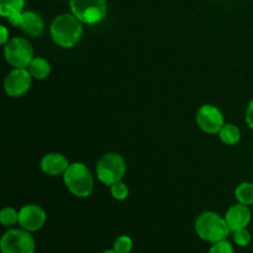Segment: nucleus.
Returning <instances> with one entry per match:
<instances>
[{"label": "nucleus", "mask_w": 253, "mask_h": 253, "mask_svg": "<svg viewBox=\"0 0 253 253\" xmlns=\"http://www.w3.org/2000/svg\"><path fill=\"white\" fill-rule=\"evenodd\" d=\"M17 27H20L29 36L37 37L43 32L44 22L41 15L37 14V12L22 11Z\"/></svg>", "instance_id": "nucleus-12"}, {"label": "nucleus", "mask_w": 253, "mask_h": 253, "mask_svg": "<svg viewBox=\"0 0 253 253\" xmlns=\"http://www.w3.org/2000/svg\"><path fill=\"white\" fill-rule=\"evenodd\" d=\"M101 253H118L115 251V250H105V251H103Z\"/></svg>", "instance_id": "nucleus-25"}, {"label": "nucleus", "mask_w": 253, "mask_h": 253, "mask_svg": "<svg viewBox=\"0 0 253 253\" xmlns=\"http://www.w3.org/2000/svg\"><path fill=\"white\" fill-rule=\"evenodd\" d=\"M5 59L14 68H27L34 59V49L31 43L22 37L9 40L4 47Z\"/></svg>", "instance_id": "nucleus-7"}, {"label": "nucleus", "mask_w": 253, "mask_h": 253, "mask_svg": "<svg viewBox=\"0 0 253 253\" xmlns=\"http://www.w3.org/2000/svg\"><path fill=\"white\" fill-rule=\"evenodd\" d=\"M24 6L25 0H0V15L6 17L11 25L17 26Z\"/></svg>", "instance_id": "nucleus-14"}, {"label": "nucleus", "mask_w": 253, "mask_h": 253, "mask_svg": "<svg viewBox=\"0 0 253 253\" xmlns=\"http://www.w3.org/2000/svg\"><path fill=\"white\" fill-rule=\"evenodd\" d=\"M111 195L116 200H125L128 197V188L124 182H118L110 187Z\"/></svg>", "instance_id": "nucleus-20"}, {"label": "nucleus", "mask_w": 253, "mask_h": 253, "mask_svg": "<svg viewBox=\"0 0 253 253\" xmlns=\"http://www.w3.org/2000/svg\"><path fill=\"white\" fill-rule=\"evenodd\" d=\"M208 253H235V250L231 242L227 240H222V241L212 244Z\"/></svg>", "instance_id": "nucleus-22"}, {"label": "nucleus", "mask_w": 253, "mask_h": 253, "mask_svg": "<svg viewBox=\"0 0 253 253\" xmlns=\"http://www.w3.org/2000/svg\"><path fill=\"white\" fill-rule=\"evenodd\" d=\"M69 167V162L61 153H47L41 160V169L46 174L56 177V175L64 174L67 168Z\"/></svg>", "instance_id": "nucleus-13"}, {"label": "nucleus", "mask_w": 253, "mask_h": 253, "mask_svg": "<svg viewBox=\"0 0 253 253\" xmlns=\"http://www.w3.org/2000/svg\"><path fill=\"white\" fill-rule=\"evenodd\" d=\"M126 173V162L119 153H105L96 163V177L104 185L120 182Z\"/></svg>", "instance_id": "nucleus-4"}, {"label": "nucleus", "mask_w": 253, "mask_h": 253, "mask_svg": "<svg viewBox=\"0 0 253 253\" xmlns=\"http://www.w3.org/2000/svg\"><path fill=\"white\" fill-rule=\"evenodd\" d=\"M246 123L250 126V128L253 130V99L250 101L249 106H247L246 110Z\"/></svg>", "instance_id": "nucleus-23"}, {"label": "nucleus", "mask_w": 253, "mask_h": 253, "mask_svg": "<svg viewBox=\"0 0 253 253\" xmlns=\"http://www.w3.org/2000/svg\"><path fill=\"white\" fill-rule=\"evenodd\" d=\"M220 140L227 146H234L241 140V132L240 128L234 124H225L219 132Z\"/></svg>", "instance_id": "nucleus-16"}, {"label": "nucleus", "mask_w": 253, "mask_h": 253, "mask_svg": "<svg viewBox=\"0 0 253 253\" xmlns=\"http://www.w3.org/2000/svg\"><path fill=\"white\" fill-rule=\"evenodd\" d=\"M235 198L237 203L245 205H253V183L244 182L235 189Z\"/></svg>", "instance_id": "nucleus-17"}, {"label": "nucleus", "mask_w": 253, "mask_h": 253, "mask_svg": "<svg viewBox=\"0 0 253 253\" xmlns=\"http://www.w3.org/2000/svg\"><path fill=\"white\" fill-rule=\"evenodd\" d=\"M71 11L83 24H98L106 16V0H69Z\"/></svg>", "instance_id": "nucleus-5"}, {"label": "nucleus", "mask_w": 253, "mask_h": 253, "mask_svg": "<svg viewBox=\"0 0 253 253\" xmlns=\"http://www.w3.org/2000/svg\"><path fill=\"white\" fill-rule=\"evenodd\" d=\"M195 120H197V125L199 126L200 130L210 133V135L219 133L222 126L225 125L221 111L216 106L210 105V104L200 106L197 116H195Z\"/></svg>", "instance_id": "nucleus-8"}, {"label": "nucleus", "mask_w": 253, "mask_h": 253, "mask_svg": "<svg viewBox=\"0 0 253 253\" xmlns=\"http://www.w3.org/2000/svg\"><path fill=\"white\" fill-rule=\"evenodd\" d=\"M0 32H1V35H0V43L5 46L9 42V32H7V29L4 25L0 26Z\"/></svg>", "instance_id": "nucleus-24"}, {"label": "nucleus", "mask_w": 253, "mask_h": 253, "mask_svg": "<svg viewBox=\"0 0 253 253\" xmlns=\"http://www.w3.org/2000/svg\"><path fill=\"white\" fill-rule=\"evenodd\" d=\"M49 32L57 46L71 48L82 37L83 26L81 20L77 19L73 14H62L54 17Z\"/></svg>", "instance_id": "nucleus-1"}, {"label": "nucleus", "mask_w": 253, "mask_h": 253, "mask_svg": "<svg viewBox=\"0 0 253 253\" xmlns=\"http://www.w3.org/2000/svg\"><path fill=\"white\" fill-rule=\"evenodd\" d=\"M0 222L5 227H10L14 226L15 224H19V211H16L14 208H4L0 211Z\"/></svg>", "instance_id": "nucleus-18"}, {"label": "nucleus", "mask_w": 253, "mask_h": 253, "mask_svg": "<svg viewBox=\"0 0 253 253\" xmlns=\"http://www.w3.org/2000/svg\"><path fill=\"white\" fill-rule=\"evenodd\" d=\"M194 229L198 236L209 244L226 240L230 234L225 217L220 216L214 211L202 212L195 220Z\"/></svg>", "instance_id": "nucleus-2"}, {"label": "nucleus", "mask_w": 253, "mask_h": 253, "mask_svg": "<svg viewBox=\"0 0 253 253\" xmlns=\"http://www.w3.org/2000/svg\"><path fill=\"white\" fill-rule=\"evenodd\" d=\"M133 249V241L130 236H119L114 242L113 250H115L118 253H131Z\"/></svg>", "instance_id": "nucleus-19"}, {"label": "nucleus", "mask_w": 253, "mask_h": 253, "mask_svg": "<svg viewBox=\"0 0 253 253\" xmlns=\"http://www.w3.org/2000/svg\"><path fill=\"white\" fill-rule=\"evenodd\" d=\"M251 234L247 229L237 230L234 232V242L240 247H246L251 244Z\"/></svg>", "instance_id": "nucleus-21"}, {"label": "nucleus", "mask_w": 253, "mask_h": 253, "mask_svg": "<svg viewBox=\"0 0 253 253\" xmlns=\"http://www.w3.org/2000/svg\"><path fill=\"white\" fill-rule=\"evenodd\" d=\"M0 250L1 253H35L36 242L31 232L24 229H11L2 235Z\"/></svg>", "instance_id": "nucleus-6"}, {"label": "nucleus", "mask_w": 253, "mask_h": 253, "mask_svg": "<svg viewBox=\"0 0 253 253\" xmlns=\"http://www.w3.org/2000/svg\"><path fill=\"white\" fill-rule=\"evenodd\" d=\"M27 71L35 79H46L51 73V64L47 59L42 58V57H34L31 62H30Z\"/></svg>", "instance_id": "nucleus-15"}, {"label": "nucleus", "mask_w": 253, "mask_h": 253, "mask_svg": "<svg viewBox=\"0 0 253 253\" xmlns=\"http://www.w3.org/2000/svg\"><path fill=\"white\" fill-rule=\"evenodd\" d=\"M32 76L27 68H14L4 81L5 93L12 98L25 95L31 86Z\"/></svg>", "instance_id": "nucleus-9"}, {"label": "nucleus", "mask_w": 253, "mask_h": 253, "mask_svg": "<svg viewBox=\"0 0 253 253\" xmlns=\"http://www.w3.org/2000/svg\"><path fill=\"white\" fill-rule=\"evenodd\" d=\"M67 189L78 198H88L93 193L94 179L84 163H71L63 174Z\"/></svg>", "instance_id": "nucleus-3"}, {"label": "nucleus", "mask_w": 253, "mask_h": 253, "mask_svg": "<svg viewBox=\"0 0 253 253\" xmlns=\"http://www.w3.org/2000/svg\"><path fill=\"white\" fill-rule=\"evenodd\" d=\"M44 222H46V212L39 205H25L19 210V225L26 231H39L43 227Z\"/></svg>", "instance_id": "nucleus-10"}, {"label": "nucleus", "mask_w": 253, "mask_h": 253, "mask_svg": "<svg viewBox=\"0 0 253 253\" xmlns=\"http://www.w3.org/2000/svg\"><path fill=\"white\" fill-rule=\"evenodd\" d=\"M251 217L252 214L249 205L241 204V203L231 205L225 214L227 226L232 232L241 229H247L249 224L251 222Z\"/></svg>", "instance_id": "nucleus-11"}]
</instances>
